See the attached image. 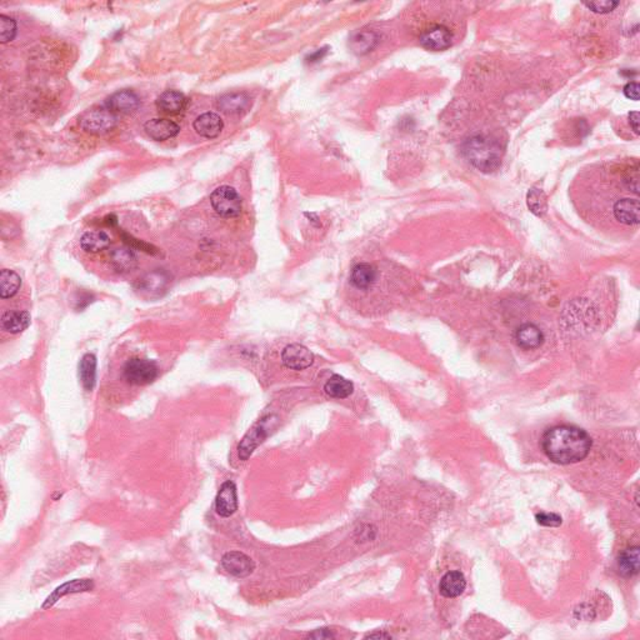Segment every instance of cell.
<instances>
[{
	"instance_id": "cell-1",
	"label": "cell",
	"mask_w": 640,
	"mask_h": 640,
	"mask_svg": "<svg viewBox=\"0 0 640 640\" xmlns=\"http://www.w3.org/2000/svg\"><path fill=\"white\" fill-rule=\"evenodd\" d=\"M591 437L573 425H557L543 434L542 448L552 462L561 465L584 461L591 453Z\"/></svg>"
},
{
	"instance_id": "cell-2",
	"label": "cell",
	"mask_w": 640,
	"mask_h": 640,
	"mask_svg": "<svg viewBox=\"0 0 640 640\" xmlns=\"http://www.w3.org/2000/svg\"><path fill=\"white\" fill-rule=\"evenodd\" d=\"M462 150L469 163L480 172H495L502 163L503 148L489 136H472L463 144Z\"/></svg>"
},
{
	"instance_id": "cell-3",
	"label": "cell",
	"mask_w": 640,
	"mask_h": 640,
	"mask_svg": "<svg viewBox=\"0 0 640 640\" xmlns=\"http://www.w3.org/2000/svg\"><path fill=\"white\" fill-rule=\"evenodd\" d=\"M119 118L117 114L109 111L106 106L86 111L79 119L80 128L93 136L106 134L117 128Z\"/></svg>"
},
{
	"instance_id": "cell-4",
	"label": "cell",
	"mask_w": 640,
	"mask_h": 640,
	"mask_svg": "<svg viewBox=\"0 0 640 640\" xmlns=\"http://www.w3.org/2000/svg\"><path fill=\"white\" fill-rule=\"evenodd\" d=\"M210 204L213 209L216 210V214L225 219L239 216L243 210L241 197L234 188L229 185H222L216 188L210 195Z\"/></svg>"
},
{
	"instance_id": "cell-5",
	"label": "cell",
	"mask_w": 640,
	"mask_h": 640,
	"mask_svg": "<svg viewBox=\"0 0 640 640\" xmlns=\"http://www.w3.org/2000/svg\"><path fill=\"white\" fill-rule=\"evenodd\" d=\"M159 374V368L153 360L133 358L123 368L124 379L131 385H148L154 382Z\"/></svg>"
},
{
	"instance_id": "cell-6",
	"label": "cell",
	"mask_w": 640,
	"mask_h": 640,
	"mask_svg": "<svg viewBox=\"0 0 640 640\" xmlns=\"http://www.w3.org/2000/svg\"><path fill=\"white\" fill-rule=\"evenodd\" d=\"M271 423L273 417H265L246 433V437L243 438L238 447V453L241 461H246L252 456L253 451L264 442L265 438L268 437L271 431Z\"/></svg>"
},
{
	"instance_id": "cell-7",
	"label": "cell",
	"mask_w": 640,
	"mask_h": 640,
	"mask_svg": "<svg viewBox=\"0 0 640 640\" xmlns=\"http://www.w3.org/2000/svg\"><path fill=\"white\" fill-rule=\"evenodd\" d=\"M282 362L288 369L304 370L314 363V355L307 346L294 343L284 348Z\"/></svg>"
},
{
	"instance_id": "cell-8",
	"label": "cell",
	"mask_w": 640,
	"mask_h": 640,
	"mask_svg": "<svg viewBox=\"0 0 640 640\" xmlns=\"http://www.w3.org/2000/svg\"><path fill=\"white\" fill-rule=\"evenodd\" d=\"M611 213L614 219L622 225L633 227L640 222V204L638 198H622L613 204Z\"/></svg>"
},
{
	"instance_id": "cell-9",
	"label": "cell",
	"mask_w": 640,
	"mask_h": 640,
	"mask_svg": "<svg viewBox=\"0 0 640 640\" xmlns=\"http://www.w3.org/2000/svg\"><path fill=\"white\" fill-rule=\"evenodd\" d=\"M222 566L229 574L237 578H246L255 569V563L250 557L241 552H228L223 555Z\"/></svg>"
},
{
	"instance_id": "cell-10",
	"label": "cell",
	"mask_w": 640,
	"mask_h": 640,
	"mask_svg": "<svg viewBox=\"0 0 640 640\" xmlns=\"http://www.w3.org/2000/svg\"><path fill=\"white\" fill-rule=\"evenodd\" d=\"M105 106L115 114H131L141 106V98L133 90L124 89L111 94L105 100Z\"/></svg>"
},
{
	"instance_id": "cell-11",
	"label": "cell",
	"mask_w": 640,
	"mask_h": 640,
	"mask_svg": "<svg viewBox=\"0 0 640 640\" xmlns=\"http://www.w3.org/2000/svg\"><path fill=\"white\" fill-rule=\"evenodd\" d=\"M420 44L425 49L440 51L449 48L453 35L444 25H435L420 35Z\"/></svg>"
},
{
	"instance_id": "cell-12",
	"label": "cell",
	"mask_w": 640,
	"mask_h": 640,
	"mask_svg": "<svg viewBox=\"0 0 640 640\" xmlns=\"http://www.w3.org/2000/svg\"><path fill=\"white\" fill-rule=\"evenodd\" d=\"M216 511L221 517L229 518L238 511V494L233 481H225L216 494Z\"/></svg>"
},
{
	"instance_id": "cell-13",
	"label": "cell",
	"mask_w": 640,
	"mask_h": 640,
	"mask_svg": "<svg viewBox=\"0 0 640 640\" xmlns=\"http://www.w3.org/2000/svg\"><path fill=\"white\" fill-rule=\"evenodd\" d=\"M94 589V582L92 579H75L72 582H67L64 584L58 586L56 591L50 594L49 597L45 599L44 602L43 609H50L54 604L69 594H77V593H84V591H90Z\"/></svg>"
},
{
	"instance_id": "cell-14",
	"label": "cell",
	"mask_w": 640,
	"mask_h": 640,
	"mask_svg": "<svg viewBox=\"0 0 640 640\" xmlns=\"http://www.w3.org/2000/svg\"><path fill=\"white\" fill-rule=\"evenodd\" d=\"M145 133L155 142H164L179 134L180 127L166 118H154L144 125Z\"/></svg>"
},
{
	"instance_id": "cell-15",
	"label": "cell",
	"mask_w": 640,
	"mask_h": 640,
	"mask_svg": "<svg viewBox=\"0 0 640 640\" xmlns=\"http://www.w3.org/2000/svg\"><path fill=\"white\" fill-rule=\"evenodd\" d=\"M252 98L246 93H228L218 100V108L228 115H240L249 111Z\"/></svg>"
},
{
	"instance_id": "cell-16",
	"label": "cell",
	"mask_w": 640,
	"mask_h": 640,
	"mask_svg": "<svg viewBox=\"0 0 640 640\" xmlns=\"http://www.w3.org/2000/svg\"><path fill=\"white\" fill-rule=\"evenodd\" d=\"M193 127L199 136L208 138V139H214L216 136H221L223 128H224V123H223L221 115H218L213 111H208V113L199 115L194 120Z\"/></svg>"
},
{
	"instance_id": "cell-17",
	"label": "cell",
	"mask_w": 640,
	"mask_h": 640,
	"mask_svg": "<svg viewBox=\"0 0 640 640\" xmlns=\"http://www.w3.org/2000/svg\"><path fill=\"white\" fill-rule=\"evenodd\" d=\"M155 104H157L158 111L161 113L175 115L185 111L188 105V99L183 93L178 92V90H166L157 98Z\"/></svg>"
},
{
	"instance_id": "cell-18",
	"label": "cell",
	"mask_w": 640,
	"mask_h": 640,
	"mask_svg": "<svg viewBox=\"0 0 640 640\" xmlns=\"http://www.w3.org/2000/svg\"><path fill=\"white\" fill-rule=\"evenodd\" d=\"M31 313L26 310H6L1 315L0 326L9 334H19L31 326Z\"/></svg>"
},
{
	"instance_id": "cell-19",
	"label": "cell",
	"mask_w": 640,
	"mask_h": 640,
	"mask_svg": "<svg viewBox=\"0 0 640 640\" xmlns=\"http://www.w3.org/2000/svg\"><path fill=\"white\" fill-rule=\"evenodd\" d=\"M169 282V274L163 269H157L147 273L144 277L141 278L138 282V288L150 296H159L161 291L166 289Z\"/></svg>"
},
{
	"instance_id": "cell-20",
	"label": "cell",
	"mask_w": 640,
	"mask_h": 640,
	"mask_svg": "<svg viewBox=\"0 0 640 640\" xmlns=\"http://www.w3.org/2000/svg\"><path fill=\"white\" fill-rule=\"evenodd\" d=\"M515 340L520 348L530 351L539 348L544 343V334L536 324L525 323L518 328Z\"/></svg>"
},
{
	"instance_id": "cell-21",
	"label": "cell",
	"mask_w": 640,
	"mask_h": 640,
	"mask_svg": "<svg viewBox=\"0 0 640 640\" xmlns=\"http://www.w3.org/2000/svg\"><path fill=\"white\" fill-rule=\"evenodd\" d=\"M465 586L467 580L463 573L454 570L447 573L442 578L439 584V591L443 597L456 598L462 595L463 591H465Z\"/></svg>"
},
{
	"instance_id": "cell-22",
	"label": "cell",
	"mask_w": 640,
	"mask_h": 640,
	"mask_svg": "<svg viewBox=\"0 0 640 640\" xmlns=\"http://www.w3.org/2000/svg\"><path fill=\"white\" fill-rule=\"evenodd\" d=\"M111 262L113 268L122 274L133 271L138 266V260L131 248L114 249L111 253Z\"/></svg>"
},
{
	"instance_id": "cell-23",
	"label": "cell",
	"mask_w": 640,
	"mask_h": 640,
	"mask_svg": "<svg viewBox=\"0 0 640 640\" xmlns=\"http://www.w3.org/2000/svg\"><path fill=\"white\" fill-rule=\"evenodd\" d=\"M378 42H379V37L374 31H358L351 38L349 47L354 54L365 56L376 48Z\"/></svg>"
},
{
	"instance_id": "cell-24",
	"label": "cell",
	"mask_w": 640,
	"mask_h": 640,
	"mask_svg": "<svg viewBox=\"0 0 640 640\" xmlns=\"http://www.w3.org/2000/svg\"><path fill=\"white\" fill-rule=\"evenodd\" d=\"M376 280V269L369 263L357 264L351 274V282L358 289H369Z\"/></svg>"
},
{
	"instance_id": "cell-25",
	"label": "cell",
	"mask_w": 640,
	"mask_h": 640,
	"mask_svg": "<svg viewBox=\"0 0 640 640\" xmlns=\"http://www.w3.org/2000/svg\"><path fill=\"white\" fill-rule=\"evenodd\" d=\"M79 378L83 388L92 392L97 382V358L94 354H84L80 359Z\"/></svg>"
},
{
	"instance_id": "cell-26",
	"label": "cell",
	"mask_w": 640,
	"mask_h": 640,
	"mask_svg": "<svg viewBox=\"0 0 640 640\" xmlns=\"http://www.w3.org/2000/svg\"><path fill=\"white\" fill-rule=\"evenodd\" d=\"M619 574L624 578H630L639 573V547L625 549L618 559Z\"/></svg>"
},
{
	"instance_id": "cell-27",
	"label": "cell",
	"mask_w": 640,
	"mask_h": 640,
	"mask_svg": "<svg viewBox=\"0 0 640 640\" xmlns=\"http://www.w3.org/2000/svg\"><path fill=\"white\" fill-rule=\"evenodd\" d=\"M111 238L103 230L86 232L80 238V246L86 253L103 252L111 246Z\"/></svg>"
},
{
	"instance_id": "cell-28",
	"label": "cell",
	"mask_w": 640,
	"mask_h": 640,
	"mask_svg": "<svg viewBox=\"0 0 640 640\" xmlns=\"http://www.w3.org/2000/svg\"><path fill=\"white\" fill-rule=\"evenodd\" d=\"M324 390H326V394L332 397V398L345 399V398H348V397H351L353 394L354 385H353V383L351 381L335 374L326 383Z\"/></svg>"
},
{
	"instance_id": "cell-29",
	"label": "cell",
	"mask_w": 640,
	"mask_h": 640,
	"mask_svg": "<svg viewBox=\"0 0 640 640\" xmlns=\"http://www.w3.org/2000/svg\"><path fill=\"white\" fill-rule=\"evenodd\" d=\"M22 287V278L15 271L3 269L0 271V296L1 299H10L17 296Z\"/></svg>"
},
{
	"instance_id": "cell-30",
	"label": "cell",
	"mask_w": 640,
	"mask_h": 640,
	"mask_svg": "<svg viewBox=\"0 0 640 640\" xmlns=\"http://www.w3.org/2000/svg\"><path fill=\"white\" fill-rule=\"evenodd\" d=\"M527 203H528L530 211L538 216H544L547 213V210H548L547 197H545L544 191H541V189H536V188H531L528 191Z\"/></svg>"
},
{
	"instance_id": "cell-31",
	"label": "cell",
	"mask_w": 640,
	"mask_h": 640,
	"mask_svg": "<svg viewBox=\"0 0 640 640\" xmlns=\"http://www.w3.org/2000/svg\"><path fill=\"white\" fill-rule=\"evenodd\" d=\"M17 35V22L14 19L1 14L0 15V42L3 44L14 40Z\"/></svg>"
},
{
	"instance_id": "cell-32",
	"label": "cell",
	"mask_w": 640,
	"mask_h": 640,
	"mask_svg": "<svg viewBox=\"0 0 640 640\" xmlns=\"http://www.w3.org/2000/svg\"><path fill=\"white\" fill-rule=\"evenodd\" d=\"M584 6L591 9V12L597 14H608L613 12L616 6H619V1H613V0H600V1H591V3H584Z\"/></svg>"
},
{
	"instance_id": "cell-33",
	"label": "cell",
	"mask_w": 640,
	"mask_h": 640,
	"mask_svg": "<svg viewBox=\"0 0 640 640\" xmlns=\"http://www.w3.org/2000/svg\"><path fill=\"white\" fill-rule=\"evenodd\" d=\"M536 519L538 523L544 527H559L561 524V517L554 513H538Z\"/></svg>"
},
{
	"instance_id": "cell-34",
	"label": "cell",
	"mask_w": 640,
	"mask_h": 640,
	"mask_svg": "<svg viewBox=\"0 0 640 640\" xmlns=\"http://www.w3.org/2000/svg\"><path fill=\"white\" fill-rule=\"evenodd\" d=\"M624 95L630 100L638 102L639 100V84L637 81H630L623 89Z\"/></svg>"
},
{
	"instance_id": "cell-35",
	"label": "cell",
	"mask_w": 640,
	"mask_h": 640,
	"mask_svg": "<svg viewBox=\"0 0 640 640\" xmlns=\"http://www.w3.org/2000/svg\"><path fill=\"white\" fill-rule=\"evenodd\" d=\"M308 638H313V639H332V638H334V634L329 629H318V630H315L314 633L309 634Z\"/></svg>"
},
{
	"instance_id": "cell-36",
	"label": "cell",
	"mask_w": 640,
	"mask_h": 640,
	"mask_svg": "<svg viewBox=\"0 0 640 640\" xmlns=\"http://www.w3.org/2000/svg\"><path fill=\"white\" fill-rule=\"evenodd\" d=\"M629 124L632 129L634 130L635 134H639V113L638 111H630L629 113Z\"/></svg>"
},
{
	"instance_id": "cell-37",
	"label": "cell",
	"mask_w": 640,
	"mask_h": 640,
	"mask_svg": "<svg viewBox=\"0 0 640 640\" xmlns=\"http://www.w3.org/2000/svg\"><path fill=\"white\" fill-rule=\"evenodd\" d=\"M326 49H321V50H319V51H317L314 56H310V59H312V62H318V61H320V59H321L323 56H326Z\"/></svg>"
},
{
	"instance_id": "cell-38",
	"label": "cell",
	"mask_w": 640,
	"mask_h": 640,
	"mask_svg": "<svg viewBox=\"0 0 640 640\" xmlns=\"http://www.w3.org/2000/svg\"><path fill=\"white\" fill-rule=\"evenodd\" d=\"M367 638H369V639H374V638H381V639H382V638H385V639H389L390 635L383 634V633L379 634V633H376V634H369Z\"/></svg>"
}]
</instances>
